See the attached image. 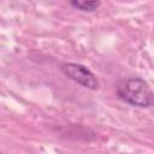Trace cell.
Segmentation results:
<instances>
[{"instance_id": "3", "label": "cell", "mask_w": 154, "mask_h": 154, "mask_svg": "<svg viewBox=\"0 0 154 154\" xmlns=\"http://www.w3.org/2000/svg\"><path fill=\"white\" fill-rule=\"evenodd\" d=\"M71 5L84 12H93L100 6V0H71Z\"/></svg>"}, {"instance_id": "2", "label": "cell", "mask_w": 154, "mask_h": 154, "mask_svg": "<svg viewBox=\"0 0 154 154\" xmlns=\"http://www.w3.org/2000/svg\"><path fill=\"white\" fill-rule=\"evenodd\" d=\"M61 70L70 79L81 84L84 88L96 90L100 85L96 76L84 65L76 63H66L61 65Z\"/></svg>"}, {"instance_id": "1", "label": "cell", "mask_w": 154, "mask_h": 154, "mask_svg": "<svg viewBox=\"0 0 154 154\" xmlns=\"http://www.w3.org/2000/svg\"><path fill=\"white\" fill-rule=\"evenodd\" d=\"M117 94L120 100L136 107L147 108L154 105V91L142 78L134 77L123 81L117 88Z\"/></svg>"}]
</instances>
